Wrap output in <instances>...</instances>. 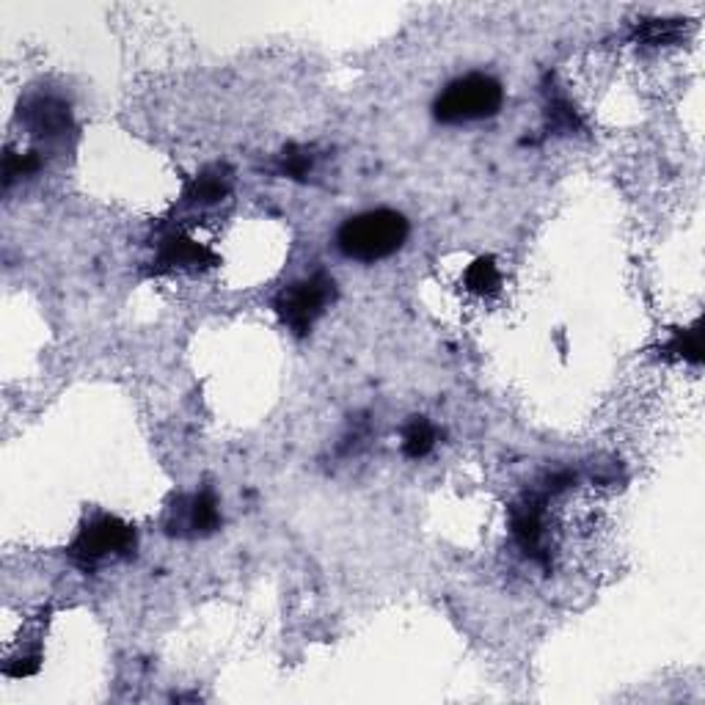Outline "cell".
Masks as SVG:
<instances>
[{
	"mask_svg": "<svg viewBox=\"0 0 705 705\" xmlns=\"http://www.w3.org/2000/svg\"><path fill=\"white\" fill-rule=\"evenodd\" d=\"M411 227L397 210H369L348 218L337 232V245L348 259L373 265L389 259L405 245Z\"/></svg>",
	"mask_w": 705,
	"mask_h": 705,
	"instance_id": "obj_1",
	"label": "cell"
},
{
	"mask_svg": "<svg viewBox=\"0 0 705 705\" xmlns=\"http://www.w3.org/2000/svg\"><path fill=\"white\" fill-rule=\"evenodd\" d=\"M505 102V88L485 72H472L449 83L433 102V117L441 124H466L490 119Z\"/></svg>",
	"mask_w": 705,
	"mask_h": 705,
	"instance_id": "obj_2",
	"label": "cell"
},
{
	"mask_svg": "<svg viewBox=\"0 0 705 705\" xmlns=\"http://www.w3.org/2000/svg\"><path fill=\"white\" fill-rule=\"evenodd\" d=\"M135 543H138L135 526L117 519V515L102 513L88 521V524H83V530L77 532V537L66 548V554H70V560L77 568L94 571V568L108 560L130 557L135 551Z\"/></svg>",
	"mask_w": 705,
	"mask_h": 705,
	"instance_id": "obj_3",
	"label": "cell"
},
{
	"mask_svg": "<svg viewBox=\"0 0 705 705\" xmlns=\"http://www.w3.org/2000/svg\"><path fill=\"white\" fill-rule=\"evenodd\" d=\"M333 297H337V284H333L331 276L315 274L281 290L274 309L295 337H306L315 328V323L326 315L328 306L333 304Z\"/></svg>",
	"mask_w": 705,
	"mask_h": 705,
	"instance_id": "obj_4",
	"label": "cell"
},
{
	"mask_svg": "<svg viewBox=\"0 0 705 705\" xmlns=\"http://www.w3.org/2000/svg\"><path fill=\"white\" fill-rule=\"evenodd\" d=\"M221 526V508L210 488L174 501L166 521V532L180 537H205Z\"/></svg>",
	"mask_w": 705,
	"mask_h": 705,
	"instance_id": "obj_5",
	"label": "cell"
},
{
	"mask_svg": "<svg viewBox=\"0 0 705 705\" xmlns=\"http://www.w3.org/2000/svg\"><path fill=\"white\" fill-rule=\"evenodd\" d=\"M546 499L548 494H526L510 508V526H513V537L532 560L546 562V551H543V537H546Z\"/></svg>",
	"mask_w": 705,
	"mask_h": 705,
	"instance_id": "obj_6",
	"label": "cell"
},
{
	"mask_svg": "<svg viewBox=\"0 0 705 705\" xmlns=\"http://www.w3.org/2000/svg\"><path fill=\"white\" fill-rule=\"evenodd\" d=\"M20 119L25 127L31 130V135L41 141H56L64 138L72 130L70 108L56 97H34L20 108Z\"/></svg>",
	"mask_w": 705,
	"mask_h": 705,
	"instance_id": "obj_7",
	"label": "cell"
},
{
	"mask_svg": "<svg viewBox=\"0 0 705 705\" xmlns=\"http://www.w3.org/2000/svg\"><path fill=\"white\" fill-rule=\"evenodd\" d=\"M216 263L218 257L207 245L196 243V240L185 238V234H169L160 243L158 263L155 265H158V270H202Z\"/></svg>",
	"mask_w": 705,
	"mask_h": 705,
	"instance_id": "obj_8",
	"label": "cell"
},
{
	"mask_svg": "<svg viewBox=\"0 0 705 705\" xmlns=\"http://www.w3.org/2000/svg\"><path fill=\"white\" fill-rule=\"evenodd\" d=\"M229 187H232V180H229L221 166H216V169L202 171V174L185 187V202L196 207L218 205L221 198H227Z\"/></svg>",
	"mask_w": 705,
	"mask_h": 705,
	"instance_id": "obj_9",
	"label": "cell"
},
{
	"mask_svg": "<svg viewBox=\"0 0 705 705\" xmlns=\"http://www.w3.org/2000/svg\"><path fill=\"white\" fill-rule=\"evenodd\" d=\"M436 441V427H433L425 416H414V420L405 425V430H402V452H405V458H411V461H420V458L430 455Z\"/></svg>",
	"mask_w": 705,
	"mask_h": 705,
	"instance_id": "obj_10",
	"label": "cell"
},
{
	"mask_svg": "<svg viewBox=\"0 0 705 705\" xmlns=\"http://www.w3.org/2000/svg\"><path fill=\"white\" fill-rule=\"evenodd\" d=\"M463 284H466V290L474 292V295H494L501 284V274L496 259L494 257L474 259V263L466 268V274H463Z\"/></svg>",
	"mask_w": 705,
	"mask_h": 705,
	"instance_id": "obj_11",
	"label": "cell"
},
{
	"mask_svg": "<svg viewBox=\"0 0 705 705\" xmlns=\"http://www.w3.org/2000/svg\"><path fill=\"white\" fill-rule=\"evenodd\" d=\"M665 353L672 358L700 364V358H703V323L697 320L694 326L681 328V331L672 333L670 342L665 344Z\"/></svg>",
	"mask_w": 705,
	"mask_h": 705,
	"instance_id": "obj_12",
	"label": "cell"
},
{
	"mask_svg": "<svg viewBox=\"0 0 705 705\" xmlns=\"http://www.w3.org/2000/svg\"><path fill=\"white\" fill-rule=\"evenodd\" d=\"M681 34V20H647L636 28V39L647 45H670Z\"/></svg>",
	"mask_w": 705,
	"mask_h": 705,
	"instance_id": "obj_13",
	"label": "cell"
},
{
	"mask_svg": "<svg viewBox=\"0 0 705 705\" xmlns=\"http://www.w3.org/2000/svg\"><path fill=\"white\" fill-rule=\"evenodd\" d=\"M312 166H315V158L304 146H287L284 155H281V174L290 177V180H306Z\"/></svg>",
	"mask_w": 705,
	"mask_h": 705,
	"instance_id": "obj_14",
	"label": "cell"
},
{
	"mask_svg": "<svg viewBox=\"0 0 705 705\" xmlns=\"http://www.w3.org/2000/svg\"><path fill=\"white\" fill-rule=\"evenodd\" d=\"M39 166H41V160L36 153L17 155L14 149H9L7 160H3V185L9 187L14 180H20V177L36 174V171H39Z\"/></svg>",
	"mask_w": 705,
	"mask_h": 705,
	"instance_id": "obj_15",
	"label": "cell"
},
{
	"mask_svg": "<svg viewBox=\"0 0 705 705\" xmlns=\"http://www.w3.org/2000/svg\"><path fill=\"white\" fill-rule=\"evenodd\" d=\"M548 122H551L557 130H576L579 127L576 111H573L571 102L562 97H554L551 102H548Z\"/></svg>",
	"mask_w": 705,
	"mask_h": 705,
	"instance_id": "obj_16",
	"label": "cell"
}]
</instances>
